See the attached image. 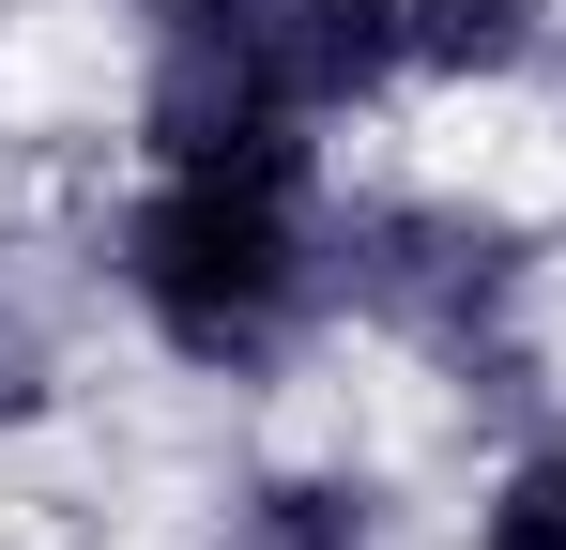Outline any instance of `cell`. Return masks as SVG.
I'll use <instances>...</instances> for the list:
<instances>
[{
	"label": "cell",
	"mask_w": 566,
	"mask_h": 550,
	"mask_svg": "<svg viewBox=\"0 0 566 550\" xmlns=\"http://www.w3.org/2000/svg\"><path fill=\"white\" fill-rule=\"evenodd\" d=\"M77 290L185 398H306L337 367V154H107Z\"/></svg>",
	"instance_id": "cell-1"
},
{
	"label": "cell",
	"mask_w": 566,
	"mask_h": 550,
	"mask_svg": "<svg viewBox=\"0 0 566 550\" xmlns=\"http://www.w3.org/2000/svg\"><path fill=\"white\" fill-rule=\"evenodd\" d=\"M398 123L382 0H185L123 31L107 138L123 154H368Z\"/></svg>",
	"instance_id": "cell-2"
},
{
	"label": "cell",
	"mask_w": 566,
	"mask_h": 550,
	"mask_svg": "<svg viewBox=\"0 0 566 550\" xmlns=\"http://www.w3.org/2000/svg\"><path fill=\"white\" fill-rule=\"evenodd\" d=\"M444 550H566V398L490 413L444 489Z\"/></svg>",
	"instance_id": "cell-5"
},
{
	"label": "cell",
	"mask_w": 566,
	"mask_h": 550,
	"mask_svg": "<svg viewBox=\"0 0 566 550\" xmlns=\"http://www.w3.org/2000/svg\"><path fill=\"white\" fill-rule=\"evenodd\" d=\"M169 550H413V474L337 429H261L185 489Z\"/></svg>",
	"instance_id": "cell-3"
},
{
	"label": "cell",
	"mask_w": 566,
	"mask_h": 550,
	"mask_svg": "<svg viewBox=\"0 0 566 550\" xmlns=\"http://www.w3.org/2000/svg\"><path fill=\"white\" fill-rule=\"evenodd\" d=\"M398 107H521L566 92V0H382Z\"/></svg>",
	"instance_id": "cell-4"
}]
</instances>
